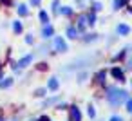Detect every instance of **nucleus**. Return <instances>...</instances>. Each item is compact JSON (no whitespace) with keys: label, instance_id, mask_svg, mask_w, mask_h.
Segmentation results:
<instances>
[{"label":"nucleus","instance_id":"3","mask_svg":"<svg viewBox=\"0 0 132 121\" xmlns=\"http://www.w3.org/2000/svg\"><path fill=\"white\" fill-rule=\"evenodd\" d=\"M13 83H15L13 78H4V80H0V89H9V87H13Z\"/></svg>","mask_w":132,"mask_h":121},{"label":"nucleus","instance_id":"5","mask_svg":"<svg viewBox=\"0 0 132 121\" xmlns=\"http://www.w3.org/2000/svg\"><path fill=\"white\" fill-rule=\"evenodd\" d=\"M54 47H56L58 51H62V53L67 49V45H65V42H63L62 38H56V40H54Z\"/></svg>","mask_w":132,"mask_h":121},{"label":"nucleus","instance_id":"2","mask_svg":"<svg viewBox=\"0 0 132 121\" xmlns=\"http://www.w3.org/2000/svg\"><path fill=\"white\" fill-rule=\"evenodd\" d=\"M31 62H33V54H27V56H24V58H20V60L16 62V67L22 71V69H26Z\"/></svg>","mask_w":132,"mask_h":121},{"label":"nucleus","instance_id":"8","mask_svg":"<svg viewBox=\"0 0 132 121\" xmlns=\"http://www.w3.org/2000/svg\"><path fill=\"white\" fill-rule=\"evenodd\" d=\"M58 85H60V83H58V80H56V78H51V80H49V83H47V89H49V90H56V89H58Z\"/></svg>","mask_w":132,"mask_h":121},{"label":"nucleus","instance_id":"17","mask_svg":"<svg viewBox=\"0 0 132 121\" xmlns=\"http://www.w3.org/2000/svg\"><path fill=\"white\" fill-rule=\"evenodd\" d=\"M33 42H35V38H33V34H27V36H26V44H29V45H31Z\"/></svg>","mask_w":132,"mask_h":121},{"label":"nucleus","instance_id":"19","mask_svg":"<svg viewBox=\"0 0 132 121\" xmlns=\"http://www.w3.org/2000/svg\"><path fill=\"white\" fill-rule=\"evenodd\" d=\"M96 116V112H94V108L92 107H89V117H94Z\"/></svg>","mask_w":132,"mask_h":121},{"label":"nucleus","instance_id":"9","mask_svg":"<svg viewBox=\"0 0 132 121\" xmlns=\"http://www.w3.org/2000/svg\"><path fill=\"white\" fill-rule=\"evenodd\" d=\"M71 114H72V121H81V114H80V110L76 107L71 108Z\"/></svg>","mask_w":132,"mask_h":121},{"label":"nucleus","instance_id":"25","mask_svg":"<svg viewBox=\"0 0 132 121\" xmlns=\"http://www.w3.org/2000/svg\"><path fill=\"white\" fill-rule=\"evenodd\" d=\"M0 2H7V0H0Z\"/></svg>","mask_w":132,"mask_h":121},{"label":"nucleus","instance_id":"10","mask_svg":"<svg viewBox=\"0 0 132 121\" xmlns=\"http://www.w3.org/2000/svg\"><path fill=\"white\" fill-rule=\"evenodd\" d=\"M40 20H42V24H49V15L45 13V11H40Z\"/></svg>","mask_w":132,"mask_h":121},{"label":"nucleus","instance_id":"1","mask_svg":"<svg viewBox=\"0 0 132 121\" xmlns=\"http://www.w3.org/2000/svg\"><path fill=\"white\" fill-rule=\"evenodd\" d=\"M107 99L110 101V105L118 107L119 103H123V101L127 99V92H125V90H116V89H110V90H109V94H107Z\"/></svg>","mask_w":132,"mask_h":121},{"label":"nucleus","instance_id":"12","mask_svg":"<svg viewBox=\"0 0 132 121\" xmlns=\"http://www.w3.org/2000/svg\"><path fill=\"white\" fill-rule=\"evenodd\" d=\"M128 31H130L128 25H118V33L119 34H128Z\"/></svg>","mask_w":132,"mask_h":121},{"label":"nucleus","instance_id":"6","mask_svg":"<svg viewBox=\"0 0 132 121\" xmlns=\"http://www.w3.org/2000/svg\"><path fill=\"white\" fill-rule=\"evenodd\" d=\"M16 11H18V15H20V16H27V15H29V9H27V6H26V4H20V6L16 7Z\"/></svg>","mask_w":132,"mask_h":121},{"label":"nucleus","instance_id":"23","mask_svg":"<svg viewBox=\"0 0 132 121\" xmlns=\"http://www.w3.org/2000/svg\"><path fill=\"white\" fill-rule=\"evenodd\" d=\"M110 121H123L121 117H118V116H114V117H110Z\"/></svg>","mask_w":132,"mask_h":121},{"label":"nucleus","instance_id":"20","mask_svg":"<svg viewBox=\"0 0 132 121\" xmlns=\"http://www.w3.org/2000/svg\"><path fill=\"white\" fill-rule=\"evenodd\" d=\"M127 110H128V112H132V99H128V101H127Z\"/></svg>","mask_w":132,"mask_h":121},{"label":"nucleus","instance_id":"7","mask_svg":"<svg viewBox=\"0 0 132 121\" xmlns=\"http://www.w3.org/2000/svg\"><path fill=\"white\" fill-rule=\"evenodd\" d=\"M53 33H54V31H53V27L47 24V25L44 27V31H42V36H44V38H51V36H53Z\"/></svg>","mask_w":132,"mask_h":121},{"label":"nucleus","instance_id":"14","mask_svg":"<svg viewBox=\"0 0 132 121\" xmlns=\"http://www.w3.org/2000/svg\"><path fill=\"white\" fill-rule=\"evenodd\" d=\"M105 76H107V72H105V71L98 72V81H100V83H101V81H105Z\"/></svg>","mask_w":132,"mask_h":121},{"label":"nucleus","instance_id":"22","mask_svg":"<svg viewBox=\"0 0 132 121\" xmlns=\"http://www.w3.org/2000/svg\"><path fill=\"white\" fill-rule=\"evenodd\" d=\"M42 0H31V6H40Z\"/></svg>","mask_w":132,"mask_h":121},{"label":"nucleus","instance_id":"4","mask_svg":"<svg viewBox=\"0 0 132 121\" xmlns=\"http://www.w3.org/2000/svg\"><path fill=\"white\" fill-rule=\"evenodd\" d=\"M22 31H24V25H22V22H20V20H15V22H13V33L20 34Z\"/></svg>","mask_w":132,"mask_h":121},{"label":"nucleus","instance_id":"21","mask_svg":"<svg viewBox=\"0 0 132 121\" xmlns=\"http://www.w3.org/2000/svg\"><path fill=\"white\" fill-rule=\"evenodd\" d=\"M123 2H125V0H116L114 6H116V7H119V6H123Z\"/></svg>","mask_w":132,"mask_h":121},{"label":"nucleus","instance_id":"26","mask_svg":"<svg viewBox=\"0 0 132 121\" xmlns=\"http://www.w3.org/2000/svg\"><path fill=\"white\" fill-rule=\"evenodd\" d=\"M130 65H132V62H130Z\"/></svg>","mask_w":132,"mask_h":121},{"label":"nucleus","instance_id":"16","mask_svg":"<svg viewBox=\"0 0 132 121\" xmlns=\"http://www.w3.org/2000/svg\"><path fill=\"white\" fill-rule=\"evenodd\" d=\"M35 96H38V98H42V96H45V89H36V92H35Z\"/></svg>","mask_w":132,"mask_h":121},{"label":"nucleus","instance_id":"13","mask_svg":"<svg viewBox=\"0 0 132 121\" xmlns=\"http://www.w3.org/2000/svg\"><path fill=\"white\" fill-rule=\"evenodd\" d=\"M67 34H69V38H76V36H78V29L69 27V29H67Z\"/></svg>","mask_w":132,"mask_h":121},{"label":"nucleus","instance_id":"24","mask_svg":"<svg viewBox=\"0 0 132 121\" xmlns=\"http://www.w3.org/2000/svg\"><path fill=\"white\" fill-rule=\"evenodd\" d=\"M0 121H6V119H4V117H2V116H0Z\"/></svg>","mask_w":132,"mask_h":121},{"label":"nucleus","instance_id":"11","mask_svg":"<svg viewBox=\"0 0 132 121\" xmlns=\"http://www.w3.org/2000/svg\"><path fill=\"white\" fill-rule=\"evenodd\" d=\"M112 76H114V78H118L119 81H123V72H121L119 69H112Z\"/></svg>","mask_w":132,"mask_h":121},{"label":"nucleus","instance_id":"15","mask_svg":"<svg viewBox=\"0 0 132 121\" xmlns=\"http://www.w3.org/2000/svg\"><path fill=\"white\" fill-rule=\"evenodd\" d=\"M85 24H87V18H85V16H80V18H78V25H80V27H83Z\"/></svg>","mask_w":132,"mask_h":121},{"label":"nucleus","instance_id":"18","mask_svg":"<svg viewBox=\"0 0 132 121\" xmlns=\"http://www.w3.org/2000/svg\"><path fill=\"white\" fill-rule=\"evenodd\" d=\"M62 15H71V7H63L62 9Z\"/></svg>","mask_w":132,"mask_h":121}]
</instances>
